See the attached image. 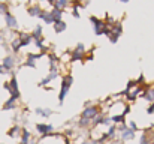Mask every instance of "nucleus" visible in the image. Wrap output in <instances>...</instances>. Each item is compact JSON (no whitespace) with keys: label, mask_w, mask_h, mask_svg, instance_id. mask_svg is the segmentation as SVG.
Listing matches in <instances>:
<instances>
[{"label":"nucleus","mask_w":154,"mask_h":144,"mask_svg":"<svg viewBox=\"0 0 154 144\" xmlns=\"http://www.w3.org/2000/svg\"><path fill=\"white\" fill-rule=\"evenodd\" d=\"M102 113H103V105L102 104H93L91 101H87L84 110H82L81 114H79V117L91 122L93 119H96V117H97L99 114H102Z\"/></svg>","instance_id":"obj_1"},{"label":"nucleus","mask_w":154,"mask_h":144,"mask_svg":"<svg viewBox=\"0 0 154 144\" xmlns=\"http://www.w3.org/2000/svg\"><path fill=\"white\" fill-rule=\"evenodd\" d=\"M72 84H73V77H72V74H64V75L61 77L60 92H58V96H57V98H58V104H60V105H63V102H64L66 96L69 95V90H70Z\"/></svg>","instance_id":"obj_2"},{"label":"nucleus","mask_w":154,"mask_h":144,"mask_svg":"<svg viewBox=\"0 0 154 144\" xmlns=\"http://www.w3.org/2000/svg\"><path fill=\"white\" fill-rule=\"evenodd\" d=\"M90 21H91V24H93V30H94V35H96V36H102V35L108 36V35L111 33V29L106 26L105 20H100V18L91 15V17H90Z\"/></svg>","instance_id":"obj_3"},{"label":"nucleus","mask_w":154,"mask_h":144,"mask_svg":"<svg viewBox=\"0 0 154 144\" xmlns=\"http://www.w3.org/2000/svg\"><path fill=\"white\" fill-rule=\"evenodd\" d=\"M0 65L5 68V71H6V72H8V75H9L11 72H14V71H15V68H17V65H18V57H17L15 54L9 53V54L3 56V59H2Z\"/></svg>","instance_id":"obj_4"},{"label":"nucleus","mask_w":154,"mask_h":144,"mask_svg":"<svg viewBox=\"0 0 154 144\" xmlns=\"http://www.w3.org/2000/svg\"><path fill=\"white\" fill-rule=\"evenodd\" d=\"M35 131H36V134L41 138H44V137H48V135L54 134L55 132V128H54V125H51V123L41 122V123H36L35 125Z\"/></svg>","instance_id":"obj_5"},{"label":"nucleus","mask_w":154,"mask_h":144,"mask_svg":"<svg viewBox=\"0 0 154 144\" xmlns=\"http://www.w3.org/2000/svg\"><path fill=\"white\" fill-rule=\"evenodd\" d=\"M44 54L42 53H38V54H33V53H29L26 60L21 63V68H30V69H36V60L42 59Z\"/></svg>","instance_id":"obj_6"},{"label":"nucleus","mask_w":154,"mask_h":144,"mask_svg":"<svg viewBox=\"0 0 154 144\" xmlns=\"http://www.w3.org/2000/svg\"><path fill=\"white\" fill-rule=\"evenodd\" d=\"M5 24H6V27L9 29V30H18V20L15 18V15L14 14H11V12H8L5 17Z\"/></svg>","instance_id":"obj_7"},{"label":"nucleus","mask_w":154,"mask_h":144,"mask_svg":"<svg viewBox=\"0 0 154 144\" xmlns=\"http://www.w3.org/2000/svg\"><path fill=\"white\" fill-rule=\"evenodd\" d=\"M20 108V101H17V99H14V98H8L5 102H3V105H2V110L3 111H15V110H18Z\"/></svg>","instance_id":"obj_8"},{"label":"nucleus","mask_w":154,"mask_h":144,"mask_svg":"<svg viewBox=\"0 0 154 144\" xmlns=\"http://www.w3.org/2000/svg\"><path fill=\"white\" fill-rule=\"evenodd\" d=\"M141 98L145 99L148 104H154V87L150 83H145V90H144V93L141 95Z\"/></svg>","instance_id":"obj_9"},{"label":"nucleus","mask_w":154,"mask_h":144,"mask_svg":"<svg viewBox=\"0 0 154 144\" xmlns=\"http://www.w3.org/2000/svg\"><path fill=\"white\" fill-rule=\"evenodd\" d=\"M17 38L20 39V44H21V48L29 47L30 44H33V38L30 33H26V32H18Z\"/></svg>","instance_id":"obj_10"},{"label":"nucleus","mask_w":154,"mask_h":144,"mask_svg":"<svg viewBox=\"0 0 154 144\" xmlns=\"http://www.w3.org/2000/svg\"><path fill=\"white\" fill-rule=\"evenodd\" d=\"M21 125H18V123H14L8 131H6V135L9 137V138H12V140H17V138H20V135H21Z\"/></svg>","instance_id":"obj_11"},{"label":"nucleus","mask_w":154,"mask_h":144,"mask_svg":"<svg viewBox=\"0 0 154 144\" xmlns=\"http://www.w3.org/2000/svg\"><path fill=\"white\" fill-rule=\"evenodd\" d=\"M35 114L39 116V117H42V119H50L52 114H54V111H52L51 108H48V107H36L35 108Z\"/></svg>","instance_id":"obj_12"},{"label":"nucleus","mask_w":154,"mask_h":144,"mask_svg":"<svg viewBox=\"0 0 154 144\" xmlns=\"http://www.w3.org/2000/svg\"><path fill=\"white\" fill-rule=\"evenodd\" d=\"M42 11H44V9H42V6H41L39 3L29 5V8H27V14H29L30 17H35V18H39V15H41Z\"/></svg>","instance_id":"obj_13"},{"label":"nucleus","mask_w":154,"mask_h":144,"mask_svg":"<svg viewBox=\"0 0 154 144\" xmlns=\"http://www.w3.org/2000/svg\"><path fill=\"white\" fill-rule=\"evenodd\" d=\"M33 140V132H30L27 128H23L21 129V135H20V141L24 144H29Z\"/></svg>","instance_id":"obj_14"},{"label":"nucleus","mask_w":154,"mask_h":144,"mask_svg":"<svg viewBox=\"0 0 154 144\" xmlns=\"http://www.w3.org/2000/svg\"><path fill=\"white\" fill-rule=\"evenodd\" d=\"M109 117H111L112 125H115V126H120V125L127 123V117L123 116V114H112V116H109Z\"/></svg>","instance_id":"obj_15"},{"label":"nucleus","mask_w":154,"mask_h":144,"mask_svg":"<svg viewBox=\"0 0 154 144\" xmlns=\"http://www.w3.org/2000/svg\"><path fill=\"white\" fill-rule=\"evenodd\" d=\"M32 38H33V41H38V39H41V38H44V27L41 26V24H36L35 27H33V30H32Z\"/></svg>","instance_id":"obj_16"},{"label":"nucleus","mask_w":154,"mask_h":144,"mask_svg":"<svg viewBox=\"0 0 154 144\" xmlns=\"http://www.w3.org/2000/svg\"><path fill=\"white\" fill-rule=\"evenodd\" d=\"M52 27H54V32L57 33V35H60V33H63V32H66V29H67V24L61 20V21H57V23H54L52 24Z\"/></svg>","instance_id":"obj_17"},{"label":"nucleus","mask_w":154,"mask_h":144,"mask_svg":"<svg viewBox=\"0 0 154 144\" xmlns=\"http://www.w3.org/2000/svg\"><path fill=\"white\" fill-rule=\"evenodd\" d=\"M50 14H51V17H52V21H54V23H57V21H61L64 11H61V9H57V8H52L51 11H50Z\"/></svg>","instance_id":"obj_18"},{"label":"nucleus","mask_w":154,"mask_h":144,"mask_svg":"<svg viewBox=\"0 0 154 144\" xmlns=\"http://www.w3.org/2000/svg\"><path fill=\"white\" fill-rule=\"evenodd\" d=\"M39 18L45 23V26H48V24H54V21H52V17H51V14H50V11H42L41 12V15H39Z\"/></svg>","instance_id":"obj_19"},{"label":"nucleus","mask_w":154,"mask_h":144,"mask_svg":"<svg viewBox=\"0 0 154 144\" xmlns=\"http://www.w3.org/2000/svg\"><path fill=\"white\" fill-rule=\"evenodd\" d=\"M75 125H76V128H78V129H81V131H82V129H87V131H88V129H90V125H91V122H90V120H85V119H81V117H79V119L76 120V123H75Z\"/></svg>","instance_id":"obj_20"},{"label":"nucleus","mask_w":154,"mask_h":144,"mask_svg":"<svg viewBox=\"0 0 154 144\" xmlns=\"http://www.w3.org/2000/svg\"><path fill=\"white\" fill-rule=\"evenodd\" d=\"M69 6H70V0H54V5H52V8H57L61 11H64Z\"/></svg>","instance_id":"obj_21"},{"label":"nucleus","mask_w":154,"mask_h":144,"mask_svg":"<svg viewBox=\"0 0 154 144\" xmlns=\"http://www.w3.org/2000/svg\"><path fill=\"white\" fill-rule=\"evenodd\" d=\"M106 135H108L109 141H111V140H115V138L118 137V131H117V126H115V125H111V126L108 128V131H106Z\"/></svg>","instance_id":"obj_22"},{"label":"nucleus","mask_w":154,"mask_h":144,"mask_svg":"<svg viewBox=\"0 0 154 144\" xmlns=\"http://www.w3.org/2000/svg\"><path fill=\"white\" fill-rule=\"evenodd\" d=\"M106 38L109 39V42H111V44H117V42H118V39H120V35H117V33L111 32V33H109Z\"/></svg>","instance_id":"obj_23"},{"label":"nucleus","mask_w":154,"mask_h":144,"mask_svg":"<svg viewBox=\"0 0 154 144\" xmlns=\"http://www.w3.org/2000/svg\"><path fill=\"white\" fill-rule=\"evenodd\" d=\"M127 126H129L132 131H135V132L139 131V126H138V123H136L135 120H129V122H127Z\"/></svg>","instance_id":"obj_24"},{"label":"nucleus","mask_w":154,"mask_h":144,"mask_svg":"<svg viewBox=\"0 0 154 144\" xmlns=\"http://www.w3.org/2000/svg\"><path fill=\"white\" fill-rule=\"evenodd\" d=\"M145 113H147L148 116H154V104H148V107H147Z\"/></svg>","instance_id":"obj_25"},{"label":"nucleus","mask_w":154,"mask_h":144,"mask_svg":"<svg viewBox=\"0 0 154 144\" xmlns=\"http://www.w3.org/2000/svg\"><path fill=\"white\" fill-rule=\"evenodd\" d=\"M72 17H73V18H81L79 9H75V8H72Z\"/></svg>","instance_id":"obj_26"},{"label":"nucleus","mask_w":154,"mask_h":144,"mask_svg":"<svg viewBox=\"0 0 154 144\" xmlns=\"http://www.w3.org/2000/svg\"><path fill=\"white\" fill-rule=\"evenodd\" d=\"M0 75H8V72L5 71V68H3L2 65H0Z\"/></svg>","instance_id":"obj_27"},{"label":"nucleus","mask_w":154,"mask_h":144,"mask_svg":"<svg viewBox=\"0 0 154 144\" xmlns=\"http://www.w3.org/2000/svg\"><path fill=\"white\" fill-rule=\"evenodd\" d=\"M93 143H94L93 140H84V141H81L79 144H93Z\"/></svg>","instance_id":"obj_28"},{"label":"nucleus","mask_w":154,"mask_h":144,"mask_svg":"<svg viewBox=\"0 0 154 144\" xmlns=\"http://www.w3.org/2000/svg\"><path fill=\"white\" fill-rule=\"evenodd\" d=\"M3 44H5V38H3V35L0 33V47H2Z\"/></svg>","instance_id":"obj_29"},{"label":"nucleus","mask_w":154,"mask_h":144,"mask_svg":"<svg viewBox=\"0 0 154 144\" xmlns=\"http://www.w3.org/2000/svg\"><path fill=\"white\" fill-rule=\"evenodd\" d=\"M120 2H123V3H129V0H120Z\"/></svg>","instance_id":"obj_30"},{"label":"nucleus","mask_w":154,"mask_h":144,"mask_svg":"<svg viewBox=\"0 0 154 144\" xmlns=\"http://www.w3.org/2000/svg\"><path fill=\"white\" fill-rule=\"evenodd\" d=\"M150 144H154V140H151V141H150Z\"/></svg>","instance_id":"obj_31"},{"label":"nucleus","mask_w":154,"mask_h":144,"mask_svg":"<svg viewBox=\"0 0 154 144\" xmlns=\"http://www.w3.org/2000/svg\"><path fill=\"white\" fill-rule=\"evenodd\" d=\"M0 144H6V143H2V141H0Z\"/></svg>","instance_id":"obj_32"},{"label":"nucleus","mask_w":154,"mask_h":144,"mask_svg":"<svg viewBox=\"0 0 154 144\" xmlns=\"http://www.w3.org/2000/svg\"><path fill=\"white\" fill-rule=\"evenodd\" d=\"M151 126H153V128H154V125H151Z\"/></svg>","instance_id":"obj_33"}]
</instances>
